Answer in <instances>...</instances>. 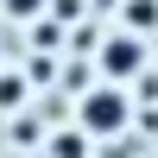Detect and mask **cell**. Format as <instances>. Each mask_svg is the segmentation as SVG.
<instances>
[{"label":"cell","instance_id":"5","mask_svg":"<svg viewBox=\"0 0 158 158\" xmlns=\"http://www.w3.org/2000/svg\"><path fill=\"white\" fill-rule=\"evenodd\" d=\"M25 101V76L19 70H0V108H19Z\"/></svg>","mask_w":158,"mask_h":158},{"label":"cell","instance_id":"1","mask_svg":"<svg viewBox=\"0 0 158 158\" xmlns=\"http://www.w3.org/2000/svg\"><path fill=\"white\" fill-rule=\"evenodd\" d=\"M76 127H82L89 139H120L127 127H133V95H127L120 82H89L82 95H76Z\"/></svg>","mask_w":158,"mask_h":158},{"label":"cell","instance_id":"3","mask_svg":"<svg viewBox=\"0 0 158 158\" xmlns=\"http://www.w3.org/2000/svg\"><path fill=\"white\" fill-rule=\"evenodd\" d=\"M120 32H139V38H152L158 32V0H127V6H120Z\"/></svg>","mask_w":158,"mask_h":158},{"label":"cell","instance_id":"6","mask_svg":"<svg viewBox=\"0 0 158 158\" xmlns=\"http://www.w3.org/2000/svg\"><path fill=\"white\" fill-rule=\"evenodd\" d=\"M44 6H51V0H0V13H6V19H38Z\"/></svg>","mask_w":158,"mask_h":158},{"label":"cell","instance_id":"2","mask_svg":"<svg viewBox=\"0 0 158 158\" xmlns=\"http://www.w3.org/2000/svg\"><path fill=\"white\" fill-rule=\"evenodd\" d=\"M95 63H101V82H133V76H146V63H152V44L139 32H108L95 44Z\"/></svg>","mask_w":158,"mask_h":158},{"label":"cell","instance_id":"4","mask_svg":"<svg viewBox=\"0 0 158 158\" xmlns=\"http://www.w3.org/2000/svg\"><path fill=\"white\" fill-rule=\"evenodd\" d=\"M89 152V133H82V127H76V133H57V139H51V158H82Z\"/></svg>","mask_w":158,"mask_h":158}]
</instances>
